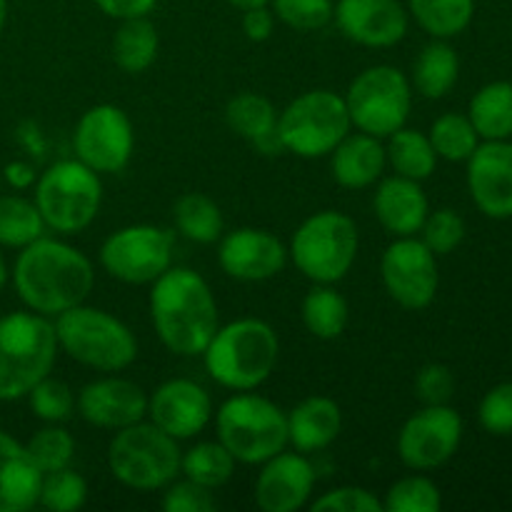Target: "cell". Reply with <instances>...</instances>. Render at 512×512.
Returning a JSON list of instances; mask_svg holds the SVG:
<instances>
[{"instance_id":"cell-1","label":"cell","mask_w":512,"mask_h":512,"mask_svg":"<svg viewBox=\"0 0 512 512\" xmlns=\"http://www.w3.org/2000/svg\"><path fill=\"white\" fill-rule=\"evenodd\" d=\"M13 285L25 308L53 320L88 300L95 285V268L83 250L43 235L20 248L13 265Z\"/></svg>"},{"instance_id":"cell-2","label":"cell","mask_w":512,"mask_h":512,"mask_svg":"<svg viewBox=\"0 0 512 512\" xmlns=\"http://www.w3.org/2000/svg\"><path fill=\"white\" fill-rule=\"evenodd\" d=\"M150 320L160 343L175 355L198 358L220 328L218 303L208 280L190 268L170 265L150 283Z\"/></svg>"},{"instance_id":"cell-3","label":"cell","mask_w":512,"mask_h":512,"mask_svg":"<svg viewBox=\"0 0 512 512\" xmlns=\"http://www.w3.org/2000/svg\"><path fill=\"white\" fill-rule=\"evenodd\" d=\"M200 358L220 388L258 390L278 368L280 340L265 320L240 318L215 330Z\"/></svg>"},{"instance_id":"cell-4","label":"cell","mask_w":512,"mask_h":512,"mask_svg":"<svg viewBox=\"0 0 512 512\" xmlns=\"http://www.w3.org/2000/svg\"><path fill=\"white\" fill-rule=\"evenodd\" d=\"M53 320L33 310L0 318V403L28 398L30 390L53 373L58 358Z\"/></svg>"},{"instance_id":"cell-5","label":"cell","mask_w":512,"mask_h":512,"mask_svg":"<svg viewBox=\"0 0 512 512\" xmlns=\"http://www.w3.org/2000/svg\"><path fill=\"white\" fill-rule=\"evenodd\" d=\"M58 348L98 373H120L138 358V340L120 318L80 303L53 318Z\"/></svg>"},{"instance_id":"cell-6","label":"cell","mask_w":512,"mask_h":512,"mask_svg":"<svg viewBox=\"0 0 512 512\" xmlns=\"http://www.w3.org/2000/svg\"><path fill=\"white\" fill-rule=\"evenodd\" d=\"M213 415L218 440L238 463L263 465L288 448V413L253 390L230 395Z\"/></svg>"},{"instance_id":"cell-7","label":"cell","mask_w":512,"mask_h":512,"mask_svg":"<svg viewBox=\"0 0 512 512\" xmlns=\"http://www.w3.org/2000/svg\"><path fill=\"white\" fill-rule=\"evenodd\" d=\"M360 233L350 215L320 210L305 218L290 238L288 258L310 283L335 285L353 270Z\"/></svg>"},{"instance_id":"cell-8","label":"cell","mask_w":512,"mask_h":512,"mask_svg":"<svg viewBox=\"0 0 512 512\" xmlns=\"http://www.w3.org/2000/svg\"><path fill=\"white\" fill-rule=\"evenodd\" d=\"M178 440L148 420L115 430L108 445V468L130 490H163L180 475Z\"/></svg>"},{"instance_id":"cell-9","label":"cell","mask_w":512,"mask_h":512,"mask_svg":"<svg viewBox=\"0 0 512 512\" xmlns=\"http://www.w3.org/2000/svg\"><path fill=\"white\" fill-rule=\"evenodd\" d=\"M33 200L50 230L73 235L98 218L103 183L100 175L78 158L58 160L38 175Z\"/></svg>"},{"instance_id":"cell-10","label":"cell","mask_w":512,"mask_h":512,"mask_svg":"<svg viewBox=\"0 0 512 512\" xmlns=\"http://www.w3.org/2000/svg\"><path fill=\"white\" fill-rule=\"evenodd\" d=\"M353 130L343 95L333 90H308L278 113V138L285 153L313 160L333 153Z\"/></svg>"},{"instance_id":"cell-11","label":"cell","mask_w":512,"mask_h":512,"mask_svg":"<svg viewBox=\"0 0 512 512\" xmlns=\"http://www.w3.org/2000/svg\"><path fill=\"white\" fill-rule=\"evenodd\" d=\"M343 98L353 128L383 140L408 123L413 85L395 65H373L355 75Z\"/></svg>"},{"instance_id":"cell-12","label":"cell","mask_w":512,"mask_h":512,"mask_svg":"<svg viewBox=\"0 0 512 512\" xmlns=\"http://www.w3.org/2000/svg\"><path fill=\"white\" fill-rule=\"evenodd\" d=\"M175 238L160 225H125L100 245V265L125 285H150L173 265Z\"/></svg>"},{"instance_id":"cell-13","label":"cell","mask_w":512,"mask_h":512,"mask_svg":"<svg viewBox=\"0 0 512 512\" xmlns=\"http://www.w3.org/2000/svg\"><path fill=\"white\" fill-rule=\"evenodd\" d=\"M75 158L98 175L120 173L133 158L135 130L118 105H93L78 120L73 133Z\"/></svg>"},{"instance_id":"cell-14","label":"cell","mask_w":512,"mask_h":512,"mask_svg":"<svg viewBox=\"0 0 512 512\" xmlns=\"http://www.w3.org/2000/svg\"><path fill=\"white\" fill-rule=\"evenodd\" d=\"M385 293L405 310H425L438 295V255L420 238H395L380 258Z\"/></svg>"},{"instance_id":"cell-15","label":"cell","mask_w":512,"mask_h":512,"mask_svg":"<svg viewBox=\"0 0 512 512\" xmlns=\"http://www.w3.org/2000/svg\"><path fill=\"white\" fill-rule=\"evenodd\" d=\"M463 440V418L450 405H423L398 433V455L405 468L435 470L448 463Z\"/></svg>"},{"instance_id":"cell-16","label":"cell","mask_w":512,"mask_h":512,"mask_svg":"<svg viewBox=\"0 0 512 512\" xmlns=\"http://www.w3.org/2000/svg\"><path fill=\"white\" fill-rule=\"evenodd\" d=\"M150 423L175 440H190L203 433L213 420V400L208 390L188 378L165 380L148 395Z\"/></svg>"},{"instance_id":"cell-17","label":"cell","mask_w":512,"mask_h":512,"mask_svg":"<svg viewBox=\"0 0 512 512\" xmlns=\"http://www.w3.org/2000/svg\"><path fill=\"white\" fill-rule=\"evenodd\" d=\"M218 263L240 283H263L283 273L288 248L263 228H238L218 240Z\"/></svg>"},{"instance_id":"cell-18","label":"cell","mask_w":512,"mask_h":512,"mask_svg":"<svg viewBox=\"0 0 512 512\" xmlns=\"http://www.w3.org/2000/svg\"><path fill=\"white\" fill-rule=\"evenodd\" d=\"M333 20L353 43L393 48L408 35L410 13L400 0H338Z\"/></svg>"},{"instance_id":"cell-19","label":"cell","mask_w":512,"mask_h":512,"mask_svg":"<svg viewBox=\"0 0 512 512\" xmlns=\"http://www.w3.org/2000/svg\"><path fill=\"white\" fill-rule=\"evenodd\" d=\"M75 410L85 423L103 430H120L145 420L148 393L138 383L118 375H105L85 385L75 398Z\"/></svg>"},{"instance_id":"cell-20","label":"cell","mask_w":512,"mask_h":512,"mask_svg":"<svg viewBox=\"0 0 512 512\" xmlns=\"http://www.w3.org/2000/svg\"><path fill=\"white\" fill-rule=\"evenodd\" d=\"M315 468L305 453L280 450L268 458L255 478V505L263 512H295L310 503Z\"/></svg>"},{"instance_id":"cell-21","label":"cell","mask_w":512,"mask_h":512,"mask_svg":"<svg viewBox=\"0 0 512 512\" xmlns=\"http://www.w3.org/2000/svg\"><path fill=\"white\" fill-rule=\"evenodd\" d=\"M465 163L468 190L480 213L493 220L512 218V143L485 140Z\"/></svg>"},{"instance_id":"cell-22","label":"cell","mask_w":512,"mask_h":512,"mask_svg":"<svg viewBox=\"0 0 512 512\" xmlns=\"http://www.w3.org/2000/svg\"><path fill=\"white\" fill-rule=\"evenodd\" d=\"M373 210L383 230H388L393 238H408V235L420 233L430 213V205L418 180L390 175V178L378 180Z\"/></svg>"},{"instance_id":"cell-23","label":"cell","mask_w":512,"mask_h":512,"mask_svg":"<svg viewBox=\"0 0 512 512\" xmlns=\"http://www.w3.org/2000/svg\"><path fill=\"white\" fill-rule=\"evenodd\" d=\"M43 473L28 448L0 428V512H28L38 505Z\"/></svg>"},{"instance_id":"cell-24","label":"cell","mask_w":512,"mask_h":512,"mask_svg":"<svg viewBox=\"0 0 512 512\" xmlns=\"http://www.w3.org/2000/svg\"><path fill=\"white\" fill-rule=\"evenodd\" d=\"M385 145L383 140L368 133L350 130L330 153V170L340 188L363 190L378 183L385 173Z\"/></svg>"},{"instance_id":"cell-25","label":"cell","mask_w":512,"mask_h":512,"mask_svg":"<svg viewBox=\"0 0 512 512\" xmlns=\"http://www.w3.org/2000/svg\"><path fill=\"white\" fill-rule=\"evenodd\" d=\"M343 430L340 405L328 395H310L288 413V445L298 453H318L333 445Z\"/></svg>"},{"instance_id":"cell-26","label":"cell","mask_w":512,"mask_h":512,"mask_svg":"<svg viewBox=\"0 0 512 512\" xmlns=\"http://www.w3.org/2000/svg\"><path fill=\"white\" fill-rule=\"evenodd\" d=\"M225 123L260 153L273 155L275 150H283L278 138V110L265 95L240 93L230 98L225 105Z\"/></svg>"},{"instance_id":"cell-27","label":"cell","mask_w":512,"mask_h":512,"mask_svg":"<svg viewBox=\"0 0 512 512\" xmlns=\"http://www.w3.org/2000/svg\"><path fill=\"white\" fill-rule=\"evenodd\" d=\"M460 75V58L448 40L433 38V43L425 45L413 63V78L410 85L418 90L423 98L438 100L445 98L455 88Z\"/></svg>"},{"instance_id":"cell-28","label":"cell","mask_w":512,"mask_h":512,"mask_svg":"<svg viewBox=\"0 0 512 512\" xmlns=\"http://www.w3.org/2000/svg\"><path fill=\"white\" fill-rule=\"evenodd\" d=\"M160 50L158 28L145 18L120 20L113 35V60L120 70L130 75L145 73L155 63Z\"/></svg>"},{"instance_id":"cell-29","label":"cell","mask_w":512,"mask_h":512,"mask_svg":"<svg viewBox=\"0 0 512 512\" xmlns=\"http://www.w3.org/2000/svg\"><path fill=\"white\" fill-rule=\"evenodd\" d=\"M385 158H388V165L395 175L418 180V183L428 180L438 168V155H435L428 135L415 128H405V125L395 130L393 135H388Z\"/></svg>"},{"instance_id":"cell-30","label":"cell","mask_w":512,"mask_h":512,"mask_svg":"<svg viewBox=\"0 0 512 512\" xmlns=\"http://www.w3.org/2000/svg\"><path fill=\"white\" fill-rule=\"evenodd\" d=\"M468 118L480 138L508 140L512 135V83L495 80L483 85L470 100Z\"/></svg>"},{"instance_id":"cell-31","label":"cell","mask_w":512,"mask_h":512,"mask_svg":"<svg viewBox=\"0 0 512 512\" xmlns=\"http://www.w3.org/2000/svg\"><path fill=\"white\" fill-rule=\"evenodd\" d=\"M303 325L318 340H335L345 333L350 320V305L333 285L315 283L303 298Z\"/></svg>"},{"instance_id":"cell-32","label":"cell","mask_w":512,"mask_h":512,"mask_svg":"<svg viewBox=\"0 0 512 512\" xmlns=\"http://www.w3.org/2000/svg\"><path fill=\"white\" fill-rule=\"evenodd\" d=\"M175 228L183 238L193 243L210 245L223 238L225 220L218 203L203 193H185L175 200L173 208Z\"/></svg>"},{"instance_id":"cell-33","label":"cell","mask_w":512,"mask_h":512,"mask_svg":"<svg viewBox=\"0 0 512 512\" xmlns=\"http://www.w3.org/2000/svg\"><path fill=\"white\" fill-rule=\"evenodd\" d=\"M408 13L430 38L450 40L473 23L475 0H408Z\"/></svg>"},{"instance_id":"cell-34","label":"cell","mask_w":512,"mask_h":512,"mask_svg":"<svg viewBox=\"0 0 512 512\" xmlns=\"http://www.w3.org/2000/svg\"><path fill=\"white\" fill-rule=\"evenodd\" d=\"M238 460L228 453L220 440H205L185 450L180 458V475L208 490H218L233 478Z\"/></svg>"},{"instance_id":"cell-35","label":"cell","mask_w":512,"mask_h":512,"mask_svg":"<svg viewBox=\"0 0 512 512\" xmlns=\"http://www.w3.org/2000/svg\"><path fill=\"white\" fill-rule=\"evenodd\" d=\"M45 220L35 200L0 195V248H25L45 235Z\"/></svg>"},{"instance_id":"cell-36","label":"cell","mask_w":512,"mask_h":512,"mask_svg":"<svg viewBox=\"0 0 512 512\" xmlns=\"http://www.w3.org/2000/svg\"><path fill=\"white\" fill-rule=\"evenodd\" d=\"M430 143H433L435 155L448 163H465L475 148L480 145V135L475 125L470 123L468 115L463 113H443L428 133Z\"/></svg>"},{"instance_id":"cell-37","label":"cell","mask_w":512,"mask_h":512,"mask_svg":"<svg viewBox=\"0 0 512 512\" xmlns=\"http://www.w3.org/2000/svg\"><path fill=\"white\" fill-rule=\"evenodd\" d=\"M443 495L425 475H408L395 480L383 498V512H440Z\"/></svg>"},{"instance_id":"cell-38","label":"cell","mask_w":512,"mask_h":512,"mask_svg":"<svg viewBox=\"0 0 512 512\" xmlns=\"http://www.w3.org/2000/svg\"><path fill=\"white\" fill-rule=\"evenodd\" d=\"M25 448L43 475L70 468L75 458V438L60 423H48L45 428H40L25 443Z\"/></svg>"},{"instance_id":"cell-39","label":"cell","mask_w":512,"mask_h":512,"mask_svg":"<svg viewBox=\"0 0 512 512\" xmlns=\"http://www.w3.org/2000/svg\"><path fill=\"white\" fill-rule=\"evenodd\" d=\"M88 503V483L73 468L53 470L43 475L38 505L50 512H75Z\"/></svg>"},{"instance_id":"cell-40","label":"cell","mask_w":512,"mask_h":512,"mask_svg":"<svg viewBox=\"0 0 512 512\" xmlns=\"http://www.w3.org/2000/svg\"><path fill=\"white\" fill-rule=\"evenodd\" d=\"M30 410L43 423H65L75 413V395L68 383L45 375L28 393Z\"/></svg>"},{"instance_id":"cell-41","label":"cell","mask_w":512,"mask_h":512,"mask_svg":"<svg viewBox=\"0 0 512 512\" xmlns=\"http://www.w3.org/2000/svg\"><path fill=\"white\" fill-rule=\"evenodd\" d=\"M270 8L280 23L300 33L325 28L335 13L333 0H270Z\"/></svg>"},{"instance_id":"cell-42","label":"cell","mask_w":512,"mask_h":512,"mask_svg":"<svg viewBox=\"0 0 512 512\" xmlns=\"http://www.w3.org/2000/svg\"><path fill=\"white\" fill-rule=\"evenodd\" d=\"M420 240L435 255L453 253L465 240V220L453 208H440L435 213H428L423 228H420Z\"/></svg>"},{"instance_id":"cell-43","label":"cell","mask_w":512,"mask_h":512,"mask_svg":"<svg viewBox=\"0 0 512 512\" xmlns=\"http://www.w3.org/2000/svg\"><path fill=\"white\" fill-rule=\"evenodd\" d=\"M313 512H383V500L360 485H340L313 500Z\"/></svg>"},{"instance_id":"cell-44","label":"cell","mask_w":512,"mask_h":512,"mask_svg":"<svg viewBox=\"0 0 512 512\" xmlns=\"http://www.w3.org/2000/svg\"><path fill=\"white\" fill-rule=\"evenodd\" d=\"M218 508L213 490L193 483V480L175 478L163 488V510L165 512H213Z\"/></svg>"},{"instance_id":"cell-45","label":"cell","mask_w":512,"mask_h":512,"mask_svg":"<svg viewBox=\"0 0 512 512\" xmlns=\"http://www.w3.org/2000/svg\"><path fill=\"white\" fill-rule=\"evenodd\" d=\"M480 425L490 435H512V383H500L493 390H488L480 403Z\"/></svg>"},{"instance_id":"cell-46","label":"cell","mask_w":512,"mask_h":512,"mask_svg":"<svg viewBox=\"0 0 512 512\" xmlns=\"http://www.w3.org/2000/svg\"><path fill=\"white\" fill-rule=\"evenodd\" d=\"M415 395L423 405H448L455 395L453 370L443 363H428L415 375Z\"/></svg>"},{"instance_id":"cell-47","label":"cell","mask_w":512,"mask_h":512,"mask_svg":"<svg viewBox=\"0 0 512 512\" xmlns=\"http://www.w3.org/2000/svg\"><path fill=\"white\" fill-rule=\"evenodd\" d=\"M275 30V13L270 5L243 10V33L253 43H265Z\"/></svg>"},{"instance_id":"cell-48","label":"cell","mask_w":512,"mask_h":512,"mask_svg":"<svg viewBox=\"0 0 512 512\" xmlns=\"http://www.w3.org/2000/svg\"><path fill=\"white\" fill-rule=\"evenodd\" d=\"M95 5H98L108 18L128 20L150 15L155 5H158V0H95Z\"/></svg>"},{"instance_id":"cell-49","label":"cell","mask_w":512,"mask_h":512,"mask_svg":"<svg viewBox=\"0 0 512 512\" xmlns=\"http://www.w3.org/2000/svg\"><path fill=\"white\" fill-rule=\"evenodd\" d=\"M0 175H3L5 183H8L10 188H15V190L33 188L35 180H38V175H35L33 165L23 163V160H15V163H8Z\"/></svg>"},{"instance_id":"cell-50","label":"cell","mask_w":512,"mask_h":512,"mask_svg":"<svg viewBox=\"0 0 512 512\" xmlns=\"http://www.w3.org/2000/svg\"><path fill=\"white\" fill-rule=\"evenodd\" d=\"M228 3L238 10H250L260 8V5H270V0H228Z\"/></svg>"},{"instance_id":"cell-51","label":"cell","mask_w":512,"mask_h":512,"mask_svg":"<svg viewBox=\"0 0 512 512\" xmlns=\"http://www.w3.org/2000/svg\"><path fill=\"white\" fill-rule=\"evenodd\" d=\"M5 283H8V265H5L3 253H0V290L5 288Z\"/></svg>"},{"instance_id":"cell-52","label":"cell","mask_w":512,"mask_h":512,"mask_svg":"<svg viewBox=\"0 0 512 512\" xmlns=\"http://www.w3.org/2000/svg\"><path fill=\"white\" fill-rule=\"evenodd\" d=\"M5 20H8V3H5V0H0V33H3V28H5Z\"/></svg>"},{"instance_id":"cell-53","label":"cell","mask_w":512,"mask_h":512,"mask_svg":"<svg viewBox=\"0 0 512 512\" xmlns=\"http://www.w3.org/2000/svg\"><path fill=\"white\" fill-rule=\"evenodd\" d=\"M0 180H3V175H0Z\"/></svg>"}]
</instances>
